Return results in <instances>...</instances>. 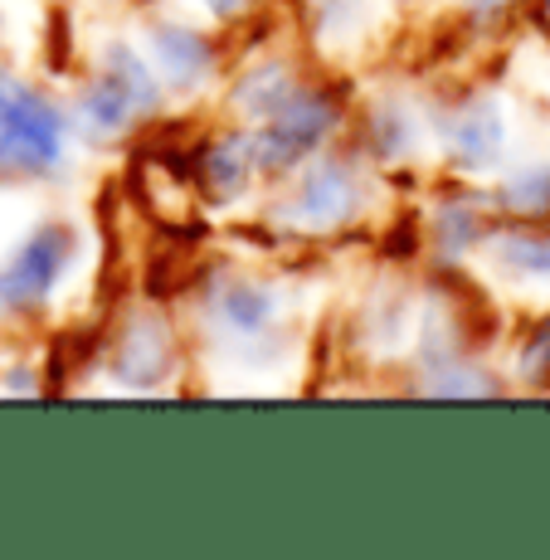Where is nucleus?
Listing matches in <instances>:
<instances>
[{"mask_svg":"<svg viewBox=\"0 0 550 560\" xmlns=\"http://www.w3.org/2000/svg\"><path fill=\"white\" fill-rule=\"evenodd\" d=\"M63 152V122L49 98L0 69V176H39Z\"/></svg>","mask_w":550,"mask_h":560,"instance_id":"nucleus-1","label":"nucleus"},{"mask_svg":"<svg viewBox=\"0 0 550 560\" xmlns=\"http://www.w3.org/2000/svg\"><path fill=\"white\" fill-rule=\"evenodd\" d=\"M69 249H73L69 224H39L0 268V312H25L45 303L49 288L69 268Z\"/></svg>","mask_w":550,"mask_h":560,"instance_id":"nucleus-2","label":"nucleus"},{"mask_svg":"<svg viewBox=\"0 0 550 560\" xmlns=\"http://www.w3.org/2000/svg\"><path fill=\"white\" fill-rule=\"evenodd\" d=\"M327 122H331V107L327 103H321V98H297L273 127H268L264 161H268V166H283V161L302 156L321 137V127H327Z\"/></svg>","mask_w":550,"mask_h":560,"instance_id":"nucleus-3","label":"nucleus"},{"mask_svg":"<svg viewBox=\"0 0 550 560\" xmlns=\"http://www.w3.org/2000/svg\"><path fill=\"white\" fill-rule=\"evenodd\" d=\"M166 331H161V322H132L127 327V341H122V357H117V365H122V375H132V381H156L161 371H166Z\"/></svg>","mask_w":550,"mask_h":560,"instance_id":"nucleus-4","label":"nucleus"},{"mask_svg":"<svg viewBox=\"0 0 550 560\" xmlns=\"http://www.w3.org/2000/svg\"><path fill=\"white\" fill-rule=\"evenodd\" d=\"M351 210V180L341 166H321L307 176V186H302V214L317 224L327 220H341V214Z\"/></svg>","mask_w":550,"mask_h":560,"instance_id":"nucleus-5","label":"nucleus"},{"mask_svg":"<svg viewBox=\"0 0 550 560\" xmlns=\"http://www.w3.org/2000/svg\"><path fill=\"white\" fill-rule=\"evenodd\" d=\"M156 59L166 63L180 83H190V79H200L204 73V45L196 35H186V30H161L156 35Z\"/></svg>","mask_w":550,"mask_h":560,"instance_id":"nucleus-6","label":"nucleus"},{"mask_svg":"<svg viewBox=\"0 0 550 560\" xmlns=\"http://www.w3.org/2000/svg\"><path fill=\"white\" fill-rule=\"evenodd\" d=\"M127 93L117 89V83H103V89H93L89 98H83V122L93 127V132H113L117 122L127 117Z\"/></svg>","mask_w":550,"mask_h":560,"instance_id":"nucleus-7","label":"nucleus"},{"mask_svg":"<svg viewBox=\"0 0 550 560\" xmlns=\"http://www.w3.org/2000/svg\"><path fill=\"white\" fill-rule=\"evenodd\" d=\"M498 113L492 107H478V117H468V122L458 127V147H463V156H472V161H488L492 152H498Z\"/></svg>","mask_w":550,"mask_h":560,"instance_id":"nucleus-8","label":"nucleus"},{"mask_svg":"<svg viewBox=\"0 0 550 560\" xmlns=\"http://www.w3.org/2000/svg\"><path fill=\"white\" fill-rule=\"evenodd\" d=\"M224 317L239 331H258L268 322V298L254 293V288H230V293H224Z\"/></svg>","mask_w":550,"mask_h":560,"instance_id":"nucleus-9","label":"nucleus"},{"mask_svg":"<svg viewBox=\"0 0 550 560\" xmlns=\"http://www.w3.org/2000/svg\"><path fill=\"white\" fill-rule=\"evenodd\" d=\"M113 83H117V89H122L132 103H151V73H147L127 49H113Z\"/></svg>","mask_w":550,"mask_h":560,"instance_id":"nucleus-10","label":"nucleus"},{"mask_svg":"<svg viewBox=\"0 0 550 560\" xmlns=\"http://www.w3.org/2000/svg\"><path fill=\"white\" fill-rule=\"evenodd\" d=\"M506 264L526 268L531 278H550V244H512V249H506Z\"/></svg>","mask_w":550,"mask_h":560,"instance_id":"nucleus-11","label":"nucleus"},{"mask_svg":"<svg viewBox=\"0 0 550 560\" xmlns=\"http://www.w3.org/2000/svg\"><path fill=\"white\" fill-rule=\"evenodd\" d=\"M210 5L220 10V15H234V10H244V5H249V0H210Z\"/></svg>","mask_w":550,"mask_h":560,"instance_id":"nucleus-12","label":"nucleus"},{"mask_svg":"<svg viewBox=\"0 0 550 560\" xmlns=\"http://www.w3.org/2000/svg\"><path fill=\"white\" fill-rule=\"evenodd\" d=\"M482 5H492V0H482Z\"/></svg>","mask_w":550,"mask_h":560,"instance_id":"nucleus-13","label":"nucleus"}]
</instances>
